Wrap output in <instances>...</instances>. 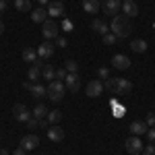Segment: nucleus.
Instances as JSON below:
<instances>
[{"label":"nucleus","instance_id":"b1692460","mask_svg":"<svg viewBox=\"0 0 155 155\" xmlns=\"http://www.w3.org/2000/svg\"><path fill=\"white\" fill-rule=\"evenodd\" d=\"M31 112H33V118H48V112H50V110L44 106V104H37Z\"/></svg>","mask_w":155,"mask_h":155},{"label":"nucleus","instance_id":"39448f33","mask_svg":"<svg viewBox=\"0 0 155 155\" xmlns=\"http://www.w3.org/2000/svg\"><path fill=\"white\" fill-rule=\"evenodd\" d=\"M12 116H15V120L27 124L29 120L33 118V112H29V107L25 106V104H15V107H12Z\"/></svg>","mask_w":155,"mask_h":155},{"label":"nucleus","instance_id":"2eb2a0df","mask_svg":"<svg viewBox=\"0 0 155 155\" xmlns=\"http://www.w3.org/2000/svg\"><path fill=\"white\" fill-rule=\"evenodd\" d=\"M91 29H93L95 33H99L101 37L106 35V33H110V25H107L104 19H93V21H91Z\"/></svg>","mask_w":155,"mask_h":155},{"label":"nucleus","instance_id":"a878e982","mask_svg":"<svg viewBox=\"0 0 155 155\" xmlns=\"http://www.w3.org/2000/svg\"><path fill=\"white\" fill-rule=\"evenodd\" d=\"M15 8L19 12H29L31 11V2L29 0H15Z\"/></svg>","mask_w":155,"mask_h":155},{"label":"nucleus","instance_id":"6ab92c4d","mask_svg":"<svg viewBox=\"0 0 155 155\" xmlns=\"http://www.w3.org/2000/svg\"><path fill=\"white\" fill-rule=\"evenodd\" d=\"M147 130H149L147 122H141V120H137V122H132V124H130L132 137H141V134H147Z\"/></svg>","mask_w":155,"mask_h":155},{"label":"nucleus","instance_id":"a211bd4d","mask_svg":"<svg viewBox=\"0 0 155 155\" xmlns=\"http://www.w3.org/2000/svg\"><path fill=\"white\" fill-rule=\"evenodd\" d=\"M31 21L33 23H46L48 21V11L44 6H37L35 11H31Z\"/></svg>","mask_w":155,"mask_h":155},{"label":"nucleus","instance_id":"4c0bfd02","mask_svg":"<svg viewBox=\"0 0 155 155\" xmlns=\"http://www.w3.org/2000/svg\"><path fill=\"white\" fill-rule=\"evenodd\" d=\"M6 11V0H0V15H4Z\"/></svg>","mask_w":155,"mask_h":155},{"label":"nucleus","instance_id":"5701e85b","mask_svg":"<svg viewBox=\"0 0 155 155\" xmlns=\"http://www.w3.org/2000/svg\"><path fill=\"white\" fill-rule=\"evenodd\" d=\"M130 50L134 54H143V52H147V41L145 39H134L130 44Z\"/></svg>","mask_w":155,"mask_h":155},{"label":"nucleus","instance_id":"c03bdc74","mask_svg":"<svg viewBox=\"0 0 155 155\" xmlns=\"http://www.w3.org/2000/svg\"><path fill=\"white\" fill-rule=\"evenodd\" d=\"M120 2H126V0H120Z\"/></svg>","mask_w":155,"mask_h":155},{"label":"nucleus","instance_id":"f03ea898","mask_svg":"<svg viewBox=\"0 0 155 155\" xmlns=\"http://www.w3.org/2000/svg\"><path fill=\"white\" fill-rule=\"evenodd\" d=\"M104 87H106V91L114 93V95H126L132 91V83L128 79H106Z\"/></svg>","mask_w":155,"mask_h":155},{"label":"nucleus","instance_id":"f257e3e1","mask_svg":"<svg viewBox=\"0 0 155 155\" xmlns=\"http://www.w3.org/2000/svg\"><path fill=\"white\" fill-rule=\"evenodd\" d=\"M110 31L114 33V35L118 37H128L132 33V23L128 17H124V15H116L114 19H112V23H110Z\"/></svg>","mask_w":155,"mask_h":155},{"label":"nucleus","instance_id":"6e6552de","mask_svg":"<svg viewBox=\"0 0 155 155\" xmlns=\"http://www.w3.org/2000/svg\"><path fill=\"white\" fill-rule=\"evenodd\" d=\"M64 85H66V89H71L72 93H77L81 89V77L77 72H68L66 79H64Z\"/></svg>","mask_w":155,"mask_h":155},{"label":"nucleus","instance_id":"c756f323","mask_svg":"<svg viewBox=\"0 0 155 155\" xmlns=\"http://www.w3.org/2000/svg\"><path fill=\"white\" fill-rule=\"evenodd\" d=\"M97 74H99V79H110V68L107 66H99L97 68Z\"/></svg>","mask_w":155,"mask_h":155},{"label":"nucleus","instance_id":"9d476101","mask_svg":"<svg viewBox=\"0 0 155 155\" xmlns=\"http://www.w3.org/2000/svg\"><path fill=\"white\" fill-rule=\"evenodd\" d=\"M112 66H114L116 71H126V68H130V58L124 56V54H116V56L112 58Z\"/></svg>","mask_w":155,"mask_h":155},{"label":"nucleus","instance_id":"79ce46f5","mask_svg":"<svg viewBox=\"0 0 155 155\" xmlns=\"http://www.w3.org/2000/svg\"><path fill=\"white\" fill-rule=\"evenodd\" d=\"M4 33V23H2V19H0V35Z\"/></svg>","mask_w":155,"mask_h":155},{"label":"nucleus","instance_id":"e433bc0d","mask_svg":"<svg viewBox=\"0 0 155 155\" xmlns=\"http://www.w3.org/2000/svg\"><path fill=\"white\" fill-rule=\"evenodd\" d=\"M62 27H64V31H66V33H71L72 29H74V27H72V23H71V21H64V25H62Z\"/></svg>","mask_w":155,"mask_h":155},{"label":"nucleus","instance_id":"2f4dec72","mask_svg":"<svg viewBox=\"0 0 155 155\" xmlns=\"http://www.w3.org/2000/svg\"><path fill=\"white\" fill-rule=\"evenodd\" d=\"M145 122H147V126H149V128L155 126V112H149V114H147V118H145Z\"/></svg>","mask_w":155,"mask_h":155},{"label":"nucleus","instance_id":"412c9836","mask_svg":"<svg viewBox=\"0 0 155 155\" xmlns=\"http://www.w3.org/2000/svg\"><path fill=\"white\" fill-rule=\"evenodd\" d=\"M31 95L35 97V99L48 97V87H44V85H39V83H33V87H31Z\"/></svg>","mask_w":155,"mask_h":155},{"label":"nucleus","instance_id":"f704fd0d","mask_svg":"<svg viewBox=\"0 0 155 155\" xmlns=\"http://www.w3.org/2000/svg\"><path fill=\"white\" fill-rule=\"evenodd\" d=\"M39 120L41 118H31L27 122V126H29V128H39Z\"/></svg>","mask_w":155,"mask_h":155},{"label":"nucleus","instance_id":"58836bf2","mask_svg":"<svg viewBox=\"0 0 155 155\" xmlns=\"http://www.w3.org/2000/svg\"><path fill=\"white\" fill-rule=\"evenodd\" d=\"M23 87L27 89V91H31V87H33V83H31V81H25V83H23Z\"/></svg>","mask_w":155,"mask_h":155},{"label":"nucleus","instance_id":"393cba45","mask_svg":"<svg viewBox=\"0 0 155 155\" xmlns=\"http://www.w3.org/2000/svg\"><path fill=\"white\" fill-rule=\"evenodd\" d=\"M41 77L48 79V81H54V77H56V68H54L52 64H44V68H41Z\"/></svg>","mask_w":155,"mask_h":155},{"label":"nucleus","instance_id":"c85d7f7f","mask_svg":"<svg viewBox=\"0 0 155 155\" xmlns=\"http://www.w3.org/2000/svg\"><path fill=\"white\" fill-rule=\"evenodd\" d=\"M116 39H118V37L110 31V33H106V35H104V44H106V46H114V44H116Z\"/></svg>","mask_w":155,"mask_h":155},{"label":"nucleus","instance_id":"423d86ee","mask_svg":"<svg viewBox=\"0 0 155 155\" xmlns=\"http://www.w3.org/2000/svg\"><path fill=\"white\" fill-rule=\"evenodd\" d=\"M58 29H60V25L54 19H48L46 23H41V33H44L46 39H56L58 37Z\"/></svg>","mask_w":155,"mask_h":155},{"label":"nucleus","instance_id":"7ed1b4c3","mask_svg":"<svg viewBox=\"0 0 155 155\" xmlns=\"http://www.w3.org/2000/svg\"><path fill=\"white\" fill-rule=\"evenodd\" d=\"M64 89H66V85L62 83V81H50L48 85V97L54 101V104H58V101H62L64 99Z\"/></svg>","mask_w":155,"mask_h":155},{"label":"nucleus","instance_id":"aec40b11","mask_svg":"<svg viewBox=\"0 0 155 155\" xmlns=\"http://www.w3.org/2000/svg\"><path fill=\"white\" fill-rule=\"evenodd\" d=\"M99 8H101L99 0H83V11H85V12L95 15V12H99Z\"/></svg>","mask_w":155,"mask_h":155},{"label":"nucleus","instance_id":"49530a36","mask_svg":"<svg viewBox=\"0 0 155 155\" xmlns=\"http://www.w3.org/2000/svg\"><path fill=\"white\" fill-rule=\"evenodd\" d=\"M44 155H46V153H44Z\"/></svg>","mask_w":155,"mask_h":155},{"label":"nucleus","instance_id":"0eeeda50","mask_svg":"<svg viewBox=\"0 0 155 155\" xmlns=\"http://www.w3.org/2000/svg\"><path fill=\"white\" fill-rule=\"evenodd\" d=\"M104 89H106L104 83H101L99 79H93V81L87 83V89H85V91H87V95H89V97H99L101 93H104Z\"/></svg>","mask_w":155,"mask_h":155},{"label":"nucleus","instance_id":"f3484780","mask_svg":"<svg viewBox=\"0 0 155 155\" xmlns=\"http://www.w3.org/2000/svg\"><path fill=\"white\" fill-rule=\"evenodd\" d=\"M41 68H44V64L37 60L35 64H31V68L27 72V79H29L31 83H37V81H39V74H41Z\"/></svg>","mask_w":155,"mask_h":155},{"label":"nucleus","instance_id":"c9c22d12","mask_svg":"<svg viewBox=\"0 0 155 155\" xmlns=\"http://www.w3.org/2000/svg\"><path fill=\"white\" fill-rule=\"evenodd\" d=\"M56 44H58V48H66V46H68L64 37H56Z\"/></svg>","mask_w":155,"mask_h":155},{"label":"nucleus","instance_id":"1a4fd4ad","mask_svg":"<svg viewBox=\"0 0 155 155\" xmlns=\"http://www.w3.org/2000/svg\"><path fill=\"white\" fill-rule=\"evenodd\" d=\"M122 15L124 17H139V4L134 2V0H126V2H122Z\"/></svg>","mask_w":155,"mask_h":155},{"label":"nucleus","instance_id":"a18cd8bd","mask_svg":"<svg viewBox=\"0 0 155 155\" xmlns=\"http://www.w3.org/2000/svg\"><path fill=\"white\" fill-rule=\"evenodd\" d=\"M141 155H145V153H141Z\"/></svg>","mask_w":155,"mask_h":155},{"label":"nucleus","instance_id":"ea45409f","mask_svg":"<svg viewBox=\"0 0 155 155\" xmlns=\"http://www.w3.org/2000/svg\"><path fill=\"white\" fill-rule=\"evenodd\" d=\"M12 155H25V149H23V147H19V149H17Z\"/></svg>","mask_w":155,"mask_h":155},{"label":"nucleus","instance_id":"f8f14e48","mask_svg":"<svg viewBox=\"0 0 155 155\" xmlns=\"http://www.w3.org/2000/svg\"><path fill=\"white\" fill-rule=\"evenodd\" d=\"M52 54H54V44L50 41V39H46L44 44H39V48H37V56L44 60L52 58Z\"/></svg>","mask_w":155,"mask_h":155},{"label":"nucleus","instance_id":"cd10ccee","mask_svg":"<svg viewBox=\"0 0 155 155\" xmlns=\"http://www.w3.org/2000/svg\"><path fill=\"white\" fill-rule=\"evenodd\" d=\"M64 68H66L68 72H79V62L72 60V58H68L66 62H64Z\"/></svg>","mask_w":155,"mask_h":155},{"label":"nucleus","instance_id":"bb28decb","mask_svg":"<svg viewBox=\"0 0 155 155\" xmlns=\"http://www.w3.org/2000/svg\"><path fill=\"white\" fill-rule=\"evenodd\" d=\"M60 120H62V112H58V110H52V112H48V122H52V124H58Z\"/></svg>","mask_w":155,"mask_h":155},{"label":"nucleus","instance_id":"37998d69","mask_svg":"<svg viewBox=\"0 0 155 155\" xmlns=\"http://www.w3.org/2000/svg\"><path fill=\"white\" fill-rule=\"evenodd\" d=\"M0 155H8V151L6 149H0Z\"/></svg>","mask_w":155,"mask_h":155},{"label":"nucleus","instance_id":"473e14b6","mask_svg":"<svg viewBox=\"0 0 155 155\" xmlns=\"http://www.w3.org/2000/svg\"><path fill=\"white\" fill-rule=\"evenodd\" d=\"M147 139H149L151 145H155V126H151V128L147 130Z\"/></svg>","mask_w":155,"mask_h":155},{"label":"nucleus","instance_id":"72a5a7b5","mask_svg":"<svg viewBox=\"0 0 155 155\" xmlns=\"http://www.w3.org/2000/svg\"><path fill=\"white\" fill-rule=\"evenodd\" d=\"M143 153L145 155H155V145H145V149H143Z\"/></svg>","mask_w":155,"mask_h":155},{"label":"nucleus","instance_id":"a19ab883","mask_svg":"<svg viewBox=\"0 0 155 155\" xmlns=\"http://www.w3.org/2000/svg\"><path fill=\"white\" fill-rule=\"evenodd\" d=\"M50 2H52V0H37V4H39V6H44V4H50Z\"/></svg>","mask_w":155,"mask_h":155},{"label":"nucleus","instance_id":"4468645a","mask_svg":"<svg viewBox=\"0 0 155 155\" xmlns=\"http://www.w3.org/2000/svg\"><path fill=\"white\" fill-rule=\"evenodd\" d=\"M60 15H64V2H60V0H52L48 4V17L52 19H56Z\"/></svg>","mask_w":155,"mask_h":155},{"label":"nucleus","instance_id":"4be33fe9","mask_svg":"<svg viewBox=\"0 0 155 155\" xmlns=\"http://www.w3.org/2000/svg\"><path fill=\"white\" fill-rule=\"evenodd\" d=\"M39 56H37V50L33 48H25L23 50V62H29V64H35Z\"/></svg>","mask_w":155,"mask_h":155},{"label":"nucleus","instance_id":"dca6fc26","mask_svg":"<svg viewBox=\"0 0 155 155\" xmlns=\"http://www.w3.org/2000/svg\"><path fill=\"white\" fill-rule=\"evenodd\" d=\"M48 139L52 141V143H60V141L64 139V130L60 128L58 124H54V126L48 128Z\"/></svg>","mask_w":155,"mask_h":155},{"label":"nucleus","instance_id":"7c9ffc66","mask_svg":"<svg viewBox=\"0 0 155 155\" xmlns=\"http://www.w3.org/2000/svg\"><path fill=\"white\" fill-rule=\"evenodd\" d=\"M66 74H68L66 68H56V81H64V79H66Z\"/></svg>","mask_w":155,"mask_h":155},{"label":"nucleus","instance_id":"9b49d317","mask_svg":"<svg viewBox=\"0 0 155 155\" xmlns=\"http://www.w3.org/2000/svg\"><path fill=\"white\" fill-rule=\"evenodd\" d=\"M104 11H106L107 17H116L122 11V2L120 0H106L104 2Z\"/></svg>","mask_w":155,"mask_h":155},{"label":"nucleus","instance_id":"20e7f679","mask_svg":"<svg viewBox=\"0 0 155 155\" xmlns=\"http://www.w3.org/2000/svg\"><path fill=\"white\" fill-rule=\"evenodd\" d=\"M124 149H126V153H130V155H141L145 145L141 141V137H130V139L124 141Z\"/></svg>","mask_w":155,"mask_h":155},{"label":"nucleus","instance_id":"ddd939ff","mask_svg":"<svg viewBox=\"0 0 155 155\" xmlns=\"http://www.w3.org/2000/svg\"><path fill=\"white\" fill-rule=\"evenodd\" d=\"M37 145H39V137L37 134H25L23 139H21V147H23L25 151H33Z\"/></svg>","mask_w":155,"mask_h":155}]
</instances>
